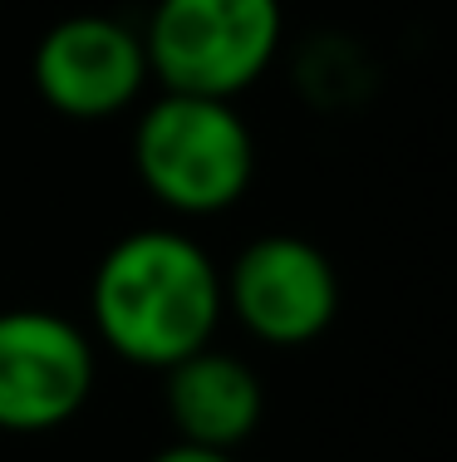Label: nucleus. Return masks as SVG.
Here are the masks:
<instances>
[{"instance_id": "nucleus-3", "label": "nucleus", "mask_w": 457, "mask_h": 462, "mask_svg": "<svg viewBox=\"0 0 457 462\" xmlns=\"http://www.w3.org/2000/svg\"><path fill=\"white\" fill-rule=\"evenodd\" d=\"M280 40V0H158L143 25L148 69L162 89L232 104L276 64Z\"/></svg>"}, {"instance_id": "nucleus-8", "label": "nucleus", "mask_w": 457, "mask_h": 462, "mask_svg": "<svg viewBox=\"0 0 457 462\" xmlns=\"http://www.w3.org/2000/svg\"><path fill=\"white\" fill-rule=\"evenodd\" d=\"M148 462H236V453H216V448H197V443H178V438H172V443L158 448Z\"/></svg>"}, {"instance_id": "nucleus-4", "label": "nucleus", "mask_w": 457, "mask_h": 462, "mask_svg": "<svg viewBox=\"0 0 457 462\" xmlns=\"http://www.w3.org/2000/svg\"><path fill=\"white\" fill-rule=\"evenodd\" d=\"M226 315L270 349H300L340 315V271L315 241L270 231L222 271Z\"/></svg>"}, {"instance_id": "nucleus-6", "label": "nucleus", "mask_w": 457, "mask_h": 462, "mask_svg": "<svg viewBox=\"0 0 457 462\" xmlns=\"http://www.w3.org/2000/svg\"><path fill=\"white\" fill-rule=\"evenodd\" d=\"M152 79L143 30L114 15H64L30 54V84L59 118L104 124L143 98Z\"/></svg>"}, {"instance_id": "nucleus-5", "label": "nucleus", "mask_w": 457, "mask_h": 462, "mask_svg": "<svg viewBox=\"0 0 457 462\" xmlns=\"http://www.w3.org/2000/svg\"><path fill=\"white\" fill-rule=\"evenodd\" d=\"M99 355L69 315L20 305L0 310V433H54L84 413Z\"/></svg>"}, {"instance_id": "nucleus-1", "label": "nucleus", "mask_w": 457, "mask_h": 462, "mask_svg": "<svg viewBox=\"0 0 457 462\" xmlns=\"http://www.w3.org/2000/svg\"><path fill=\"white\" fill-rule=\"evenodd\" d=\"M226 315L222 271L187 231L143 226L104 251L89 285L94 339L138 369H172L212 345Z\"/></svg>"}, {"instance_id": "nucleus-7", "label": "nucleus", "mask_w": 457, "mask_h": 462, "mask_svg": "<svg viewBox=\"0 0 457 462\" xmlns=\"http://www.w3.org/2000/svg\"><path fill=\"white\" fill-rule=\"evenodd\" d=\"M162 379H168L162 409H168V423L178 428V443L236 453L266 418L260 374L226 349L206 345L197 355L178 359L172 369H162Z\"/></svg>"}, {"instance_id": "nucleus-2", "label": "nucleus", "mask_w": 457, "mask_h": 462, "mask_svg": "<svg viewBox=\"0 0 457 462\" xmlns=\"http://www.w3.org/2000/svg\"><path fill=\"white\" fill-rule=\"evenodd\" d=\"M133 168L172 217H222L256 178V138L232 98L162 89L138 114Z\"/></svg>"}]
</instances>
